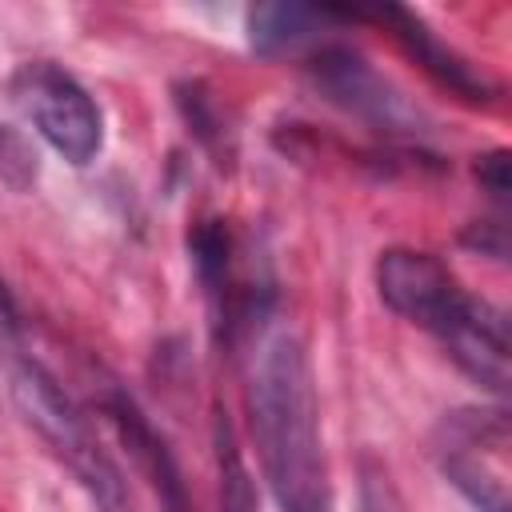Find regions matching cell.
Segmentation results:
<instances>
[{"label": "cell", "mask_w": 512, "mask_h": 512, "mask_svg": "<svg viewBox=\"0 0 512 512\" xmlns=\"http://www.w3.org/2000/svg\"><path fill=\"white\" fill-rule=\"evenodd\" d=\"M248 424L260 456L264 484L280 512H336L324 440H320V404L304 344L288 328H268L248 360Z\"/></svg>", "instance_id": "6da1fadb"}, {"label": "cell", "mask_w": 512, "mask_h": 512, "mask_svg": "<svg viewBox=\"0 0 512 512\" xmlns=\"http://www.w3.org/2000/svg\"><path fill=\"white\" fill-rule=\"evenodd\" d=\"M8 388L24 424L36 428V436L52 448V456L76 476V484L88 492L96 512H136L120 468L100 448L84 412L68 400V392L56 384L52 372H44L36 360H16Z\"/></svg>", "instance_id": "7a4b0ae2"}, {"label": "cell", "mask_w": 512, "mask_h": 512, "mask_svg": "<svg viewBox=\"0 0 512 512\" xmlns=\"http://www.w3.org/2000/svg\"><path fill=\"white\" fill-rule=\"evenodd\" d=\"M12 96L24 108V116L32 120V128L76 168H84L88 160H96L100 144H104V116L96 108V100L88 96V88L64 72L52 60H36L24 64L12 76Z\"/></svg>", "instance_id": "3957f363"}, {"label": "cell", "mask_w": 512, "mask_h": 512, "mask_svg": "<svg viewBox=\"0 0 512 512\" xmlns=\"http://www.w3.org/2000/svg\"><path fill=\"white\" fill-rule=\"evenodd\" d=\"M376 292L396 316L420 324L432 336H440L464 312V304L472 300L460 288V280L448 272V264L436 260L432 252H420V248H388V252H380V260H376Z\"/></svg>", "instance_id": "277c9868"}, {"label": "cell", "mask_w": 512, "mask_h": 512, "mask_svg": "<svg viewBox=\"0 0 512 512\" xmlns=\"http://www.w3.org/2000/svg\"><path fill=\"white\" fill-rule=\"evenodd\" d=\"M312 84L316 92L344 108L348 116L380 128V132H412L420 128V112L404 100L400 88H392L360 52L352 48H324L312 60Z\"/></svg>", "instance_id": "5b68a950"}, {"label": "cell", "mask_w": 512, "mask_h": 512, "mask_svg": "<svg viewBox=\"0 0 512 512\" xmlns=\"http://www.w3.org/2000/svg\"><path fill=\"white\" fill-rule=\"evenodd\" d=\"M444 352L456 360L464 376H472L480 388L504 396L508 392V316L488 300H468L464 312L436 336Z\"/></svg>", "instance_id": "8992f818"}, {"label": "cell", "mask_w": 512, "mask_h": 512, "mask_svg": "<svg viewBox=\"0 0 512 512\" xmlns=\"http://www.w3.org/2000/svg\"><path fill=\"white\" fill-rule=\"evenodd\" d=\"M104 416L112 420V428H116L120 444L128 448V456L136 460L140 476L148 480L160 512H196L192 492H188V480L180 472V460L168 448V440L148 424V416L128 396H108L104 400Z\"/></svg>", "instance_id": "52a82bcc"}, {"label": "cell", "mask_w": 512, "mask_h": 512, "mask_svg": "<svg viewBox=\"0 0 512 512\" xmlns=\"http://www.w3.org/2000/svg\"><path fill=\"white\" fill-rule=\"evenodd\" d=\"M352 16H372V20H380V24H388L392 32H396V40L416 56V64H424L440 84H448L456 96H464V100H492V80L476 68V64H468L456 48H448L416 12H408V8H396V4H380V8H348Z\"/></svg>", "instance_id": "ba28073f"}, {"label": "cell", "mask_w": 512, "mask_h": 512, "mask_svg": "<svg viewBox=\"0 0 512 512\" xmlns=\"http://www.w3.org/2000/svg\"><path fill=\"white\" fill-rule=\"evenodd\" d=\"M448 444L440 448V468L444 476L480 508V512H508V480L504 468H492L476 452V432H472V412L452 416L448 424Z\"/></svg>", "instance_id": "9c48e42d"}, {"label": "cell", "mask_w": 512, "mask_h": 512, "mask_svg": "<svg viewBox=\"0 0 512 512\" xmlns=\"http://www.w3.org/2000/svg\"><path fill=\"white\" fill-rule=\"evenodd\" d=\"M328 20H340V12L316 4H256L248 12V44L260 56H288L312 44Z\"/></svg>", "instance_id": "30bf717a"}, {"label": "cell", "mask_w": 512, "mask_h": 512, "mask_svg": "<svg viewBox=\"0 0 512 512\" xmlns=\"http://www.w3.org/2000/svg\"><path fill=\"white\" fill-rule=\"evenodd\" d=\"M188 252H192V268L208 292V300L216 308L228 304V272H232V240L224 220H200L188 236Z\"/></svg>", "instance_id": "8fae6325"}, {"label": "cell", "mask_w": 512, "mask_h": 512, "mask_svg": "<svg viewBox=\"0 0 512 512\" xmlns=\"http://www.w3.org/2000/svg\"><path fill=\"white\" fill-rule=\"evenodd\" d=\"M216 460H220V504H224V512H256V488L248 480L236 432H232L224 412L216 416Z\"/></svg>", "instance_id": "7c38bea8"}, {"label": "cell", "mask_w": 512, "mask_h": 512, "mask_svg": "<svg viewBox=\"0 0 512 512\" xmlns=\"http://www.w3.org/2000/svg\"><path fill=\"white\" fill-rule=\"evenodd\" d=\"M476 176H480V184H484V192L492 196V200H504L508 196V152L504 148H496V152H488V156H476Z\"/></svg>", "instance_id": "4fadbf2b"}]
</instances>
